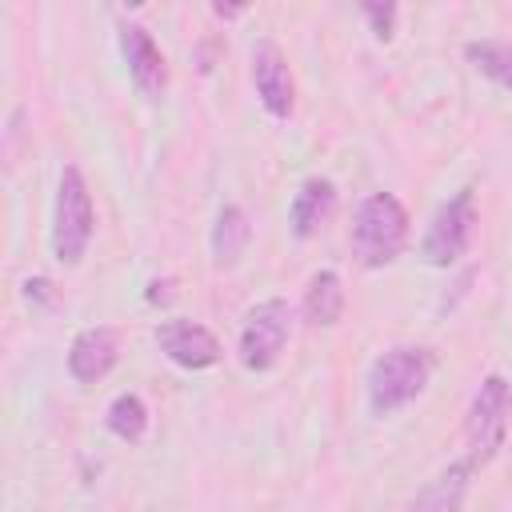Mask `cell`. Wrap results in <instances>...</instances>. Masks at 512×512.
I'll use <instances>...</instances> for the list:
<instances>
[{"mask_svg": "<svg viewBox=\"0 0 512 512\" xmlns=\"http://www.w3.org/2000/svg\"><path fill=\"white\" fill-rule=\"evenodd\" d=\"M104 424H108V432H112L116 440L136 444V440H144V432H148V404H144L136 392H120V396H112V404H108V412H104Z\"/></svg>", "mask_w": 512, "mask_h": 512, "instance_id": "15", "label": "cell"}, {"mask_svg": "<svg viewBox=\"0 0 512 512\" xmlns=\"http://www.w3.org/2000/svg\"><path fill=\"white\" fill-rule=\"evenodd\" d=\"M468 488H472V460H452L448 468H440V472L404 504V512H460Z\"/></svg>", "mask_w": 512, "mask_h": 512, "instance_id": "12", "label": "cell"}, {"mask_svg": "<svg viewBox=\"0 0 512 512\" xmlns=\"http://www.w3.org/2000/svg\"><path fill=\"white\" fill-rule=\"evenodd\" d=\"M304 316H308V324H316V328H332V324L344 316V280H340V272L320 268V272L308 276V288H304Z\"/></svg>", "mask_w": 512, "mask_h": 512, "instance_id": "14", "label": "cell"}, {"mask_svg": "<svg viewBox=\"0 0 512 512\" xmlns=\"http://www.w3.org/2000/svg\"><path fill=\"white\" fill-rule=\"evenodd\" d=\"M472 232H476V196H472V188H460L436 208V216L420 240L424 264L428 268H452L468 252Z\"/></svg>", "mask_w": 512, "mask_h": 512, "instance_id": "6", "label": "cell"}, {"mask_svg": "<svg viewBox=\"0 0 512 512\" xmlns=\"http://www.w3.org/2000/svg\"><path fill=\"white\" fill-rule=\"evenodd\" d=\"M332 208H336V184L328 176H308L296 188L292 204H288V228H292V236L296 240L316 236L324 228V220L332 216Z\"/></svg>", "mask_w": 512, "mask_h": 512, "instance_id": "11", "label": "cell"}, {"mask_svg": "<svg viewBox=\"0 0 512 512\" xmlns=\"http://www.w3.org/2000/svg\"><path fill=\"white\" fill-rule=\"evenodd\" d=\"M120 52H124L132 88H136L144 100H152V104L164 100V92H168V64H164L160 44L148 36V28H140V24H120Z\"/></svg>", "mask_w": 512, "mask_h": 512, "instance_id": "7", "label": "cell"}, {"mask_svg": "<svg viewBox=\"0 0 512 512\" xmlns=\"http://www.w3.org/2000/svg\"><path fill=\"white\" fill-rule=\"evenodd\" d=\"M252 84H256V96H260V104H264V112L272 120H288L292 116L296 80H292V68L284 60V52L272 40H260L252 48Z\"/></svg>", "mask_w": 512, "mask_h": 512, "instance_id": "8", "label": "cell"}, {"mask_svg": "<svg viewBox=\"0 0 512 512\" xmlns=\"http://www.w3.org/2000/svg\"><path fill=\"white\" fill-rule=\"evenodd\" d=\"M436 360L428 348L416 344H396L384 356L372 360L368 368V408L372 416H392L400 408H408L432 380Z\"/></svg>", "mask_w": 512, "mask_h": 512, "instance_id": "2", "label": "cell"}, {"mask_svg": "<svg viewBox=\"0 0 512 512\" xmlns=\"http://www.w3.org/2000/svg\"><path fill=\"white\" fill-rule=\"evenodd\" d=\"M464 56L480 76L512 92V40H472L464 44Z\"/></svg>", "mask_w": 512, "mask_h": 512, "instance_id": "16", "label": "cell"}, {"mask_svg": "<svg viewBox=\"0 0 512 512\" xmlns=\"http://www.w3.org/2000/svg\"><path fill=\"white\" fill-rule=\"evenodd\" d=\"M288 332H292V308L288 300L280 296H268L260 304L248 308L244 324H240V340H236V356L248 372H268L284 344H288Z\"/></svg>", "mask_w": 512, "mask_h": 512, "instance_id": "5", "label": "cell"}, {"mask_svg": "<svg viewBox=\"0 0 512 512\" xmlns=\"http://www.w3.org/2000/svg\"><path fill=\"white\" fill-rule=\"evenodd\" d=\"M360 12H364V20L372 24V36H376V40H392V32H396V16H400L396 4H372V0H368Z\"/></svg>", "mask_w": 512, "mask_h": 512, "instance_id": "17", "label": "cell"}, {"mask_svg": "<svg viewBox=\"0 0 512 512\" xmlns=\"http://www.w3.org/2000/svg\"><path fill=\"white\" fill-rule=\"evenodd\" d=\"M96 212H92V192L88 180L76 164H68L56 180V204H52V256L64 268H76L92 244Z\"/></svg>", "mask_w": 512, "mask_h": 512, "instance_id": "3", "label": "cell"}, {"mask_svg": "<svg viewBox=\"0 0 512 512\" xmlns=\"http://www.w3.org/2000/svg\"><path fill=\"white\" fill-rule=\"evenodd\" d=\"M352 256L364 268H388L408 244V208L392 192H372L360 200L348 232Z\"/></svg>", "mask_w": 512, "mask_h": 512, "instance_id": "1", "label": "cell"}, {"mask_svg": "<svg viewBox=\"0 0 512 512\" xmlns=\"http://www.w3.org/2000/svg\"><path fill=\"white\" fill-rule=\"evenodd\" d=\"M116 352L120 348H116V332L112 328H104V324L80 328L72 336V344H68V376L76 384H96V380H104L112 372Z\"/></svg>", "mask_w": 512, "mask_h": 512, "instance_id": "10", "label": "cell"}, {"mask_svg": "<svg viewBox=\"0 0 512 512\" xmlns=\"http://www.w3.org/2000/svg\"><path fill=\"white\" fill-rule=\"evenodd\" d=\"M156 344L176 368H188V372H204L220 360V340L196 320H164L156 328Z\"/></svg>", "mask_w": 512, "mask_h": 512, "instance_id": "9", "label": "cell"}, {"mask_svg": "<svg viewBox=\"0 0 512 512\" xmlns=\"http://www.w3.org/2000/svg\"><path fill=\"white\" fill-rule=\"evenodd\" d=\"M248 240H252L248 212H244L240 204H224V208L216 212V224H212V236H208V244H212V260H216L220 268H232V264L244 256Z\"/></svg>", "mask_w": 512, "mask_h": 512, "instance_id": "13", "label": "cell"}, {"mask_svg": "<svg viewBox=\"0 0 512 512\" xmlns=\"http://www.w3.org/2000/svg\"><path fill=\"white\" fill-rule=\"evenodd\" d=\"M508 416H512V384H508V376L492 372L472 392V404H468V416H464V440H468V460L472 464H484L504 448Z\"/></svg>", "mask_w": 512, "mask_h": 512, "instance_id": "4", "label": "cell"}]
</instances>
